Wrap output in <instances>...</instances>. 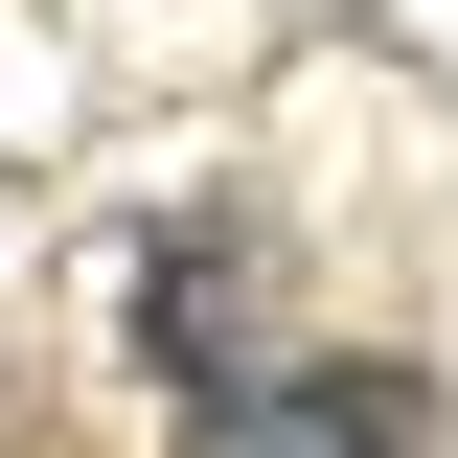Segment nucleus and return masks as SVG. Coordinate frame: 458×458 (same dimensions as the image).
Returning a JSON list of instances; mask_svg holds the SVG:
<instances>
[{
	"mask_svg": "<svg viewBox=\"0 0 458 458\" xmlns=\"http://www.w3.org/2000/svg\"><path fill=\"white\" fill-rule=\"evenodd\" d=\"M207 458H412V390L390 367H298V390H229Z\"/></svg>",
	"mask_w": 458,
	"mask_h": 458,
	"instance_id": "1",
	"label": "nucleus"
}]
</instances>
